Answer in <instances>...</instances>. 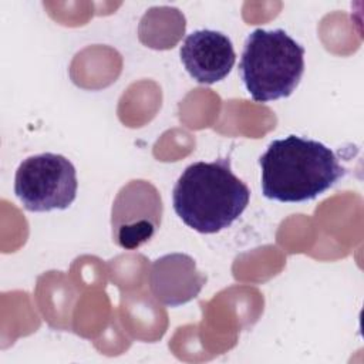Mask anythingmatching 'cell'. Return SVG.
<instances>
[{
    "instance_id": "obj_1",
    "label": "cell",
    "mask_w": 364,
    "mask_h": 364,
    "mask_svg": "<svg viewBox=\"0 0 364 364\" xmlns=\"http://www.w3.org/2000/svg\"><path fill=\"white\" fill-rule=\"evenodd\" d=\"M259 165L263 195L286 203L316 199L347 172L328 146L297 135L272 141Z\"/></svg>"
},
{
    "instance_id": "obj_2",
    "label": "cell",
    "mask_w": 364,
    "mask_h": 364,
    "mask_svg": "<svg viewBox=\"0 0 364 364\" xmlns=\"http://www.w3.org/2000/svg\"><path fill=\"white\" fill-rule=\"evenodd\" d=\"M249 199L250 191L233 173L229 156L191 164L172 191L175 213L186 226L205 235L229 228Z\"/></svg>"
},
{
    "instance_id": "obj_3",
    "label": "cell",
    "mask_w": 364,
    "mask_h": 364,
    "mask_svg": "<svg viewBox=\"0 0 364 364\" xmlns=\"http://www.w3.org/2000/svg\"><path fill=\"white\" fill-rule=\"evenodd\" d=\"M304 47L283 28L253 30L243 46L239 73L257 102L287 98L304 74Z\"/></svg>"
},
{
    "instance_id": "obj_4",
    "label": "cell",
    "mask_w": 364,
    "mask_h": 364,
    "mask_svg": "<svg viewBox=\"0 0 364 364\" xmlns=\"http://www.w3.org/2000/svg\"><path fill=\"white\" fill-rule=\"evenodd\" d=\"M75 166L64 155L43 152L26 158L14 176V193L28 212L67 209L77 196Z\"/></svg>"
},
{
    "instance_id": "obj_5",
    "label": "cell",
    "mask_w": 364,
    "mask_h": 364,
    "mask_svg": "<svg viewBox=\"0 0 364 364\" xmlns=\"http://www.w3.org/2000/svg\"><path fill=\"white\" fill-rule=\"evenodd\" d=\"M162 213L164 205L158 189L144 179L129 181L112 203V242L125 250L141 247L158 232Z\"/></svg>"
},
{
    "instance_id": "obj_6",
    "label": "cell",
    "mask_w": 364,
    "mask_h": 364,
    "mask_svg": "<svg viewBox=\"0 0 364 364\" xmlns=\"http://www.w3.org/2000/svg\"><path fill=\"white\" fill-rule=\"evenodd\" d=\"M188 74L199 84H215L232 71L236 54L230 38L216 30L202 28L188 34L179 50Z\"/></svg>"
},
{
    "instance_id": "obj_7",
    "label": "cell",
    "mask_w": 364,
    "mask_h": 364,
    "mask_svg": "<svg viewBox=\"0 0 364 364\" xmlns=\"http://www.w3.org/2000/svg\"><path fill=\"white\" fill-rule=\"evenodd\" d=\"M205 284L206 276L198 270L189 255H165L151 264L149 287L154 297L164 306L178 307L191 301Z\"/></svg>"
}]
</instances>
